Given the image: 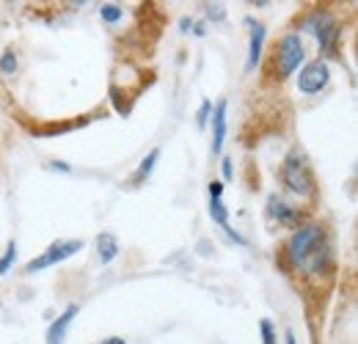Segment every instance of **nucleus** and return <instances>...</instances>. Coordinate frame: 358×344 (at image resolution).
Segmentation results:
<instances>
[{
    "instance_id": "1",
    "label": "nucleus",
    "mask_w": 358,
    "mask_h": 344,
    "mask_svg": "<svg viewBox=\"0 0 358 344\" xmlns=\"http://www.w3.org/2000/svg\"><path fill=\"white\" fill-rule=\"evenodd\" d=\"M284 257H287V264L295 273H301L303 278H320V275L331 273L334 251H331V240H328L325 226L301 223L289 234V240L284 245Z\"/></svg>"
},
{
    "instance_id": "2",
    "label": "nucleus",
    "mask_w": 358,
    "mask_h": 344,
    "mask_svg": "<svg viewBox=\"0 0 358 344\" xmlns=\"http://www.w3.org/2000/svg\"><path fill=\"white\" fill-rule=\"evenodd\" d=\"M281 182H284V187H287L292 196H298V199L314 196L317 185H314V173H312V169H309V163H306V155H303V152L292 149V152L284 157Z\"/></svg>"
},
{
    "instance_id": "3",
    "label": "nucleus",
    "mask_w": 358,
    "mask_h": 344,
    "mask_svg": "<svg viewBox=\"0 0 358 344\" xmlns=\"http://www.w3.org/2000/svg\"><path fill=\"white\" fill-rule=\"evenodd\" d=\"M306 61V47L301 34H287L275 44V55H273V75L278 80H287L289 75H295L301 69V64Z\"/></svg>"
},
{
    "instance_id": "4",
    "label": "nucleus",
    "mask_w": 358,
    "mask_h": 344,
    "mask_svg": "<svg viewBox=\"0 0 358 344\" xmlns=\"http://www.w3.org/2000/svg\"><path fill=\"white\" fill-rule=\"evenodd\" d=\"M301 28H303L306 34L317 36L320 52H325V55H334V52H336V44H339L342 31H339V22H336L328 11L317 8V11H312V14H306L303 22H301Z\"/></svg>"
},
{
    "instance_id": "5",
    "label": "nucleus",
    "mask_w": 358,
    "mask_h": 344,
    "mask_svg": "<svg viewBox=\"0 0 358 344\" xmlns=\"http://www.w3.org/2000/svg\"><path fill=\"white\" fill-rule=\"evenodd\" d=\"M80 248H83L80 240H58V243H52V245L47 248L45 254H39V257L31 259V261L25 264V275H34V273H39V270L55 267V264L66 261L69 257H75Z\"/></svg>"
},
{
    "instance_id": "6",
    "label": "nucleus",
    "mask_w": 358,
    "mask_h": 344,
    "mask_svg": "<svg viewBox=\"0 0 358 344\" xmlns=\"http://www.w3.org/2000/svg\"><path fill=\"white\" fill-rule=\"evenodd\" d=\"M328 80H331V69H328V64L322 58H317V61H309L301 69V75H298V91L306 94V96H312V94H320L322 88L328 86Z\"/></svg>"
},
{
    "instance_id": "7",
    "label": "nucleus",
    "mask_w": 358,
    "mask_h": 344,
    "mask_svg": "<svg viewBox=\"0 0 358 344\" xmlns=\"http://www.w3.org/2000/svg\"><path fill=\"white\" fill-rule=\"evenodd\" d=\"M268 215L273 220H278L281 226H287V229H298L301 223H303V213H301V207H289L284 199H278L275 193L268 199Z\"/></svg>"
},
{
    "instance_id": "8",
    "label": "nucleus",
    "mask_w": 358,
    "mask_h": 344,
    "mask_svg": "<svg viewBox=\"0 0 358 344\" xmlns=\"http://www.w3.org/2000/svg\"><path fill=\"white\" fill-rule=\"evenodd\" d=\"M78 306L72 303V306H66L64 308V314L50 325V331H47V344H64V339H66V331H69V325L75 322V317H78Z\"/></svg>"
},
{
    "instance_id": "9",
    "label": "nucleus",
    "mask_w": 358,
    "mask_h": 344,
    "mask_svg": "<svg viewBox=\"0 0 358 344\" xmlns=\"http://www.w3.org/2000/svg\"><path fill=\"white\" fill-rule=\"evenodd\" d=\"M226 110H229V105H226V99H218L215 102V108H213V155H221V149H224V141H226Z\"/></svg>"
},
{
    "instance_id": "10",
    "label": "nucleus",
    "mask_w": 358,
    "mask_h": 344,
    "mask_svg": "<svg viewBox=\"0 0 358 344\" xmlns=\"http://www.w3.org/2000/svg\"><path fill=\"white\" fill-rule=\"evenodd\" d=\"M248 25H251V42H248V64H245V69L251 72L257 64H259V58H262V47H265V25L262 22H254L251 17L245 20Z\"/></svg>"
},
{
    "instance_id": "11",
    "label": "nucleus",
    "mask_w": 358,
    "mask_h": 344,
    "mask_svg": "<svg viewBox=\"0 0 358 344\" xmlns=\"http://www.w3.org/2000/svg\"><path fill=\"white\" fill-rule=\"evenodd\" d=\"M96 251H99V261H102V264H110L113 259L119 257V251H122L119 237L110 234V231H102V234L96 237Z\"/></svg>"
},
{
    "instance_id": "12",
    "label": "nucleus",
    "mask_w": 358,
    "mask_h": 344,
    "mask_svg": "<svg viewBox=\"0 0 358 344\" xmlns=\"http://www.w3.org/2000/svg\"><path fill=\"white\" fill-rule=\"evenodd\" d=\"M157 160H160V149H152L143 160H141V166H138V171L133 173V185H143L149 176H152V171H155V166H157Z\"/></svg>"
},
{
    "instance_id": "13",
    "label": "nucleus",
    "mask_w": 358,
    "mask_h": 344,
    "mask_svg": "<svg viewBox=\"0 0 358 344\" xmlns=\"http://www.w3.org/2000/svg\"><path fill=\"white\" fill-rule=\"evenodd\" d=\"M210 217L224 229L229 226V210H226L224 199H210Z\"/></svg>"
},
{
    "instance_id": "14",
    "label": "nucleus",
    "mask_w": 358,
    "mask_h": 344,
    "mask_svg": "<svg viewBox=\"0 0 358 344\" xmlns=\"http://www.w3.org/2000/svg\"><path fill=\"white\" fill-rule=\"evenodd\" d=\"M99 17H102L108 25H116V22L124 17V11H122V6H116V3H102V6H99Z\"/></svg>"
},
{
    "instance_id": "15",
    "label": "nucleus",
    "mask_w": 358,
    "mask_h": 344,
    "mask_svg": "<svg viewBox=\"0 0 358 344\" xmlns=\"http://www.w3.org/2000/svg\"><path fill=\"white\" fill-rule=\"evenodd\" d=\"M14 261H17V243L8 240V245H6V251H3V257H0V275H6Z\"/></svg>"
},
{
    "instance_id": "16",
    "label": "nucleus",
    "mask_w": 358,
    "mask_h": 344,
    "mask_svg": "<svg viewBox=\"0 0 358 344\" xmlns=\"http://www.w3.org/2000/svg\"><path fill=\"white\" fill-rule=\"evenodd\" d=\"M17 55H14V50H6V52H0V72L3 75H14L17 72Z\"/></svg>"
},
{
    "instance_id": "17",
    "label": "nucleus",
    "mask_w": 358,
    "mask_h": 344,
    "mask_svg": "<svg viewBox=\"0 0 358 344\" xmlns=\"http://www.w3.org/2000/svg\"><path fill=\"white\" fill-rule=\"evenodd\" d=\"M259 331H262V344H275V328H273L270 320L259 322Z\"/></svg>"
},
{
    "instance_id": "18",
    "label": "nucleus",
    "mask_w": 358,
    "mask_h": 344,
    "mask_svg": "<svg viewBox=\"0 0 358 344\" xmlns=\"http://www.w3.org/2000/svg\"><path fill=\"white\" fill-rule=\"evenodd\" d=\"M210 113H213V102H210V99H204V102H201V108H199V122H196V124H199V129L207 127Z\"/></svg>"
},
{
    "instance_id": "19",
    "label": "nucleus",
    "mask_w": 358,
    "mask_h": 344,
    "mask_svg": "<svg viewBox=\"0 0 358 344\" xmlns=\"http://www.w3.org/2000/svg\"><path fill=\"white\" fill-rule=\"evenodd\" d=\"M224 196V182H210V199H221Z\"/></svg>"
},
{
    "instance_id": "20",
    "label": "nucleus",
    "mask_w": 358,
    "mask_h": 344,
    "mask_svg": "<svg viewBox=\"0 0 358 344\" xmlns=\"http://www.w3.org/2000/svg\"><path fill=\"white\" fill-rule=\"evenodd\" d=\"M224 231H226V237H229V240H234L237 245H245V237H243V234H237L234 229H229V226H224Z\"/></svg>"
},
{
    "instance_id": "21",
    "label": "nucleus",
    "mask_w": 358,
    "mask_h": 344,
    "mask_svg": "<svg viewBox=\"0 0 358 344\" xmlns=\"http://www.w3.org/2000/svg\"><path fill=\"white\" fill-rule=\"evenodd\" d=\"M224 6H207V17H215V20H224Z\"/></svg>"
},
{
    "instance_id": "22",
    "label": "nucleus",
    "mask_w": 358,
    "mask_h": 344,
    "mask_svg": "<svg viewBox=\"0 0 358 344\" xmlns=\"http://www.w3.org/2000/svg\"><path fill=\"white\" fill-rule=\"evenodd\" d=\"M221 169H224V179L229 182L231 176H234V166H231V160L229 157H224V163H221Z\"/></svg>"
},
{
    "instance_id": "23",
    "label": "nucleus",
    "mask_w": 358,
    "mask_h": 344,
    "mask_svg": "<svg viewBox=\"0 0 358 344\" xmlns=\"http://www.w3.org/2000/svg\"><path fill=\"white\" fill-rule=\"evenodd\" d=\"M179 28H182V34H187V28H193L190 17H182V20H179Z\"/></svg>"
},
{
    "instance_id": "24",
    "label": "nucleus",
    "mask_w": 358,
    "mask_h": 344,
    "mask_svg": "<svg viewBox=\"0 0 358 344\" xmlns=\"http://www.w3.org/2000/svg\"><path fill=\"white\" fill-rule=\"evenodd\" d=\"M50 169H55V171H72V169H69V166H66V163H58V160H55V163H50Z\"/></svg>"
},
{
    "instance_id": "25",
    "label": "nucleus",
    "mask_w": 358,
    "mask_h": 344,
    "mask_svg": "<svg viewBox=\"0 0 358 344\" xmlns=\"http://www.w3.org/2000/svg\"><path fill=\"white\" fill-rule=\"evenodd\" d=\"M284 339H287V344H298V339H295V334H292V331H287V334H284Z\"/></svg>"
},
{
    "instance_id": "26",
    "label": "nucleus",
    "mask_w": 358,
    "mask_h": 344,
    "mask_svg": "<svg viewBox=\"0 0 358 344\" xmlns=\"http://www.w3.org/2000/svg\"><path fill=\"white\" fill-rule=\"evenodd\" d=\"M102 344H127L124 339H119V336H110V339H105Z\"/></svg>"
}]
</instances>
